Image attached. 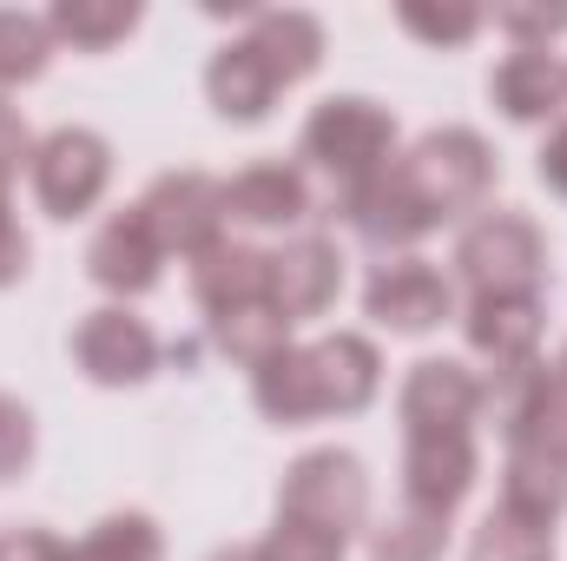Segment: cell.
<instances>
[{
  "label": "cell",
  "mask_w": 567,
  "mask_h": 561,
  "mask_svg": "<svg viewBox=\"0 0 567 561\" xmlns=\"http://www.w3.org/2000/svg\"><path fill=\"white\" fill-rule=\"evenodd\" d=\"M488 27L508 47H555L567 33V0H508V7L488 13Z\"/></svg>",
  "instance_id": "cell-31"
},
{
  "label": "cell",
  "mask_w": 567,
  "mask_h": 561,
  "mask_svg": "<svg viewBox=\"0 0 567 561\" xmlns=\"http://www.w3.org/2000/svg\"><path fill=\"white\" fill-rule=\"evenodd\" d=\"M140 212L152 225V238L165 245V258H178V265H192V258H205L212 245L231 238L225 232V178H212L198 165L158 172L140 192Z\"/></svg>",
  "instance_id": "cell-7"
},
{
  "label": "cell",
  "mask_w": 567,
  "mask_h": 561,
  "mask_svg": "<svg viewBox=\"0 0 567 561\" xmlns=\"http://www.w3.org/2000/svg\"><path fill=\"white\" fill-rule=\"evenodd\" d=\"M462 561H555V529H548V522H528V516H515V509L495 502V509L468 529Z\"/></svg>",
  "instance_id": "cell-27"
},
{
  "label": "cell",
  "mask_w": 567,
  "mask_h": 561,
  "mask_svg": "<svg viewBox=\"0 0 567 561\" xmlns=\"http://www.w3.org/2000/svg\"><path fill=\"white\" fill-rule=\"evenodd\" d=\"M284 93H290L284 73L245 40V33H231V40L212 47V60H205V106H212L225 126H265V120L278 113Z\"/></svg>",
  "instance_id": "cell-18"
},
{
  "label": "cell",
  "mask_w": 567,
  "mask_h": 561,
  "mask_svg": "<svg viewBox=\"0 0 567 561\" xmlns=\"http://www.w3.org/2000/svg\"><path fill=\"white\" fill-rule=\"evenodd\" d=\"M449 278L462 297H515V290H548V232L522 205H482L468 225H455Z\"/></svg>",
  "instance_id": "cell-2"
},
{
  "label": "cell",
  "mask_w": 567,
  "mask_h": 561,
  "mask_svg": "<svg viewBox=\"0 0 567 561\" xmlns=\"http://www.w3.org/2000/svg\"><path fill=\"white\" fill-rule=\"evenodd\" d=\"M462 344L475 364H488V377L522 370L542 357L548 337V297L542 290H515V297H462Z\"/></svg>",
  "instance_id": "cell-14"
},
{
  "label": "cell",
  "mask_w": 567,
  "mask_h": 561,
  "mask_svg": "<svg viewBox=\"0 0 567 561\" xmlns=\"http://www.w3.org/2000/svg\"><path fill=\"white\" fill-rule=\"evenodd\" d=\"M66 350H73V370H80L93 390H140V384L158 377V364H165L158 330L145 324L133 304H100V310H86V317L73 324Z\"/></svg>",
  "instance_id": "cell-8"
},
{
  "label": "cell",
  "mask_w": 567,
  "mask_h": 561,
  "mask_svg": "<svg viewBox=\"0 0 567 561\" xmlns=\"http://www.w3.org/2000/svg\"><path fill=\"white\" fill-rule=\"evenodd\" d=\"M337 218H343V225H350V238H357V245H370L377 258H410L429 232H442V225H435V212L423 205V192L410 185V172H403L396 159H390L383 172H370L363 185L337 192Z\"/></svg>",
  "instance_id": "cell-10"
},
{
  "label": "cell",
  "mask_w": 567,
  "mask_h": 561,
  "mask_svg": "<svg viewBox=\"0 0 567 561\" xmlns=\"http://www.w3.org/2000/svg\"><path fill=\"white\" fill-rule=\"evenodd\" d=\"M192 284V304L212 317H231V310H251V304H271V245H251V238H225L212 245L205 258L185 265Z\"/></svg>",
  "instance_id": "cell-20"
},
{
  "label": "cell",
  "mask_w": 567,
  "mask_h": 561,
  "mask_svg": "<svg viewBox=\"0 0 567 561\" xmlns=\"http://www.w3.org/2000/svg\"><path fill=\"white\" fill-rule=\"evenodd\" d=\"M535 178H542L555 198H567V120L548 126V140H542V152H535Z\"/></svg>",
  "instance_id": "cell-36"
},
{
  "label": "cell",
  "mask_w": 567,
  "mask_h": 561,
  "mask_svg": "<svg viewBox=\"0 0 567 561\" xmlns=\"http://www.w3.org/2000/svg\"><path fill=\"white\" fill-rule=\"evenodd\" d=\"M27 272H33V238H27L20 212L7 205V212H0V290L27 284Z\"/></svg>",
  "instance_id": "cell-34"
},
{
  "label": "cell",
  "mask_w": 567,
  "mask_h": 561,
  "mask_svg": "<svg viewBox=\"0 0 567 561\" xmlns=\"http://www.w3.org/2000/svg\"><path fill=\"white\" fill-rule=\"evenodd\" d=\"M165 245L152 238V225H145L140 198L133 205H120V212H106L100 225H93V238H86V278L106 290V304H140L152 297L158 284H165Z\"/></svg>",
  "instance_id": "cell-13"
},
{
  "label": "cell",
  "mask_w": 567,
  "mask_h": 561,
  "mask_svg": "<svg viewBox=\"0 0 567 561\" xmlns=\"http://www.w3.org/2000/svg\"><path fill=\"white\" fill-rule=\"evenodd\" d=\"M555 422H561V436H567V384H555Z\"/></svg>",
  "instance_id": "cell-38"
},
{
  "label": "cell",
  "mask_w": 567,
  "mask_h": 561,
  "mask_svg": "<svg viewBox=\"0 0 567 561\" xmlns=\"http://www.w3.org/2000/svg\"><path fill=\"white\" fill-rule=\"evenodd\" d=\"M53 53H60V47H53L47 13L0 7V100H7V93H20V86H33V80H47Z\"/></svg>",
  "instance_id": "cell-26"
},
{
  "label": "cell",
  "mask_w": 567,
  "mask_h": 561,
  "mask_svg": "<svg viewBox=\"0 0 567 561\" xmlns=\"http://www.w3.org/2000/svg\"><path fill=\"white\" fill-rule=\"evenodd\" d=\"M396 152H403V126H396V113H390L383 100H370V93H330V100H317V106L303 113V126H297V165L317 172V178H330L337 192L363 185V178L383 172Z\"/></svg>",
  "instance_id": "cell-1"
},
{
  "label": "cell",
  "mask_w": 567,
  "mask_h": 561,
  "mask_svg": "<svg viewBox=\"0 0 567 561\" xmlns=\"http://www.w3.org/2000/svg\"><path fill=\"white\" fill-rule=\"evenodd\" d=\"M548 370H555V384H567V344L555 350V364H548Z\"/></svg>",
  "instance_id": "cell-39"
},
{
  "label": "cell",
  "mask_w": 567,
  "mask_h": 561,
  "mask_svg": "<svg viewBox=\"0 0 567 561\" xmlns=\"http://www.w3.org/2000/svg\"><path fill=\"white\" fill-rule=\"evenodd\" d=\"M488 100L508 126H555L567 120V60L555 47H508L488 73Z\"/></svg>",
  "instance_id": "cell-19"
},
{
  "label": "cell",
  "mask_w": 567,
  "mask_h": 561,
  "mask_svg": "<svg viewBox=\"0 0 567 561\" xmlns=\"http://www.w3.org/2000/svg\"><path fill=\"white\" fill-rule=\"evenodd\" d=\"M363 317L390 337H435L442 324L462 317V290L442 265H429L423 252L377 258L370 278H363Z\"/></svg>",
  "instance_id": "cell-6"
},
{
  "label": "cell",
  "mask_w": 567,
  "mask_h": 561,
  "mask_svg": "<svg viewBox=\"0 0 567 561\" xmlns=\"http://www.w3.org/2000/svg\"><path fill=\"white\" fill-rule=\"evenodd\" d=\"M0 561H66V536H53V529H13V536H0Z\"/></svg>",
  "instance_id": "cell-35"
},
{
  "label": "cell",
  "mask_w": 567,
  "mask_h": 561,
  "mask_svg": "<svg viewBox=\"0 0 567 561\" xmlns=\"http://www.w3.org/2000/svg\"><path fill=\"white\" fill-rule=\"evenodd\" d=\"M502 509L528 516V522H548L561 529L567 516V436L561 422H535V429H515L502 436Z\"/></svg>",
  "instance_id": "cell-11"
},
{
  "label": "cell",
  "mask_w": 567,
  "mask_h": 561,
  "mask_svg": "<svg viewBox=\"0 0 567 561\" xmlns=\"http://www.w3.org/2000/svg\"><path fill=\"white\" fill-rule=\"evenodd\" d=\"M337 297H343V252H337V238L297 232V238L271 245V310L290 330H303L323 310H337Z\"/></svg>",
  "instance_id": "cell-15"
},
{
  "label": "cell",
  "mask_w": 567,
  "mask_h": 561,
  "mask_svg": "<svg viewBox=\"0 0 567 561\" xmlns=\"http://www.w3.org/2000/svg\"><path fill=\"white\" fill-rule=\"evenodd\" d=\"M66 561H165V529L145 509H113L66 542Z\"/></svg>",
  "instance_id": "cell-25"
},
{
  "label": "cell",
  "mask_w": 567,
  "mask_h": 561,
  "mask_svg": "<svg viewBox=\"0 0 567 561\" xmlns=\"http://www.w3.org/2000/svg\"><path fill=\"white\" fill-rule=\"evenodd\" d=\"M396 27L410 33V40H423L429 53H455V47H468L482 27H488V13L482 7H468V0H403L396 7Z\"/></svg>",
  "instance_id": "cell-29"
},
{
  "label": "cell",
  "mask_w": 567,
  "mask_h": 561,
  "mask_svg": "<svg viewBox=\"0 0 567 561\" xmlns=\"http://www.w3.org/2000/svg\"><path fill=\"white\" fill-rule=\"evenodd\" d=\"M145 20L140 0H53L47 7V27H53V47H73V53H113L120 40H133Z\"/></svg>",
  "instance_id": "cell-23"
},
{
  "label": "cell",
  "mask_w": 567,
  "mask_h": 561,
  "mask_svg": "<svg viewBox=\"0 0 567 561\" xmlns=\"http://www.w3.org/2000/svg\"><path fill=\"white\" fill-rule=\"evenodd\" d=\"M251 404H258V417L271 422V429H310V422H323L317 417V384H310L303 344H284L271 364L251 370Z\"/></svg>",
  "instance_id": "cell-22"
},
{
  "label": "cell",
  "mask_w": 567,
  "mask_h": 561,
  "mask_svg": "<svg viewBox=\"0 0 567 561\" xmlns=\"http://www.w3.org/2000/svg\"><path fill=\"white\" fill-rule=\"evenodd\" d=\"M403 436H475L488 422V377L468 357H416L396 390Z\"/></svg>",
  "instance_id": "cell-9"
},
{
  "label": "cell",
  "mask_w": 567,
  "mask_h": 561,
  "mask_svg": "<svg viewBox=\"0 0 567 561\" xmlns=\"http://www.w3.org/2000/svg\"><path fill=\"white\" fill-rule=\"evenodd\" d=\"M449 536L455 522L449 516H429V509H390V516H370L363 529V561H442L449 555Z\"/></svg>",
  "instance_id": "cell-24"
},
{
  "label": "cell",
  "mask_w": 567,
  "mask_h": 561,
  "mask_svg": "<svg viewBox=\"0 0 567 561\" xmlns=\"http://www.w3.org/2000/svg\"><path fill=\"white\" fill-rule=\"evenodd\" d=\"M310 357V384H317V417H363L383 397V350L370 330H330L303 344Z\"/></svg>",
  "instance_id": "cell-17"
},
{
  "label": "cell",
  "mask_w": 567,
  "mask_h": 561,
  "mask_svg": "<svg viewBox=\"0 0 567 561\" xmlns=\"http://www.w3.org/2000/svg\"><path fill=\"white\" fill-rule=\"evenodd\" d=\"M278 516L357 542L370 529V462L343 442H317L290 456V469L278 476Z\"/></svg>",
  "instance_id": "cell-4"
},
{
  "label": "cell",
  "mask_w": 567,
  "mask_h": 561,
  "mask_svg": "<svg viewBox=\"0 0 567 561\" xmlns=\"http://www.w3.org/2000/svg\"><path fill=\"white\" fill-rule=\"evenodd\" d=\"M396 482H403V502L410 509H429V516H449L455 522V509L482 482V442L475 436H403Z\"/></svg>",
  "instance_id": "cell-16"
},
{
  "label": "cell",
  "mask_w": 567,
  "mask_h": 561,
  "mask_svg": "<svg viewBox=\"0 0 567 561\" xmlns=\"http://www.w3.org/2000/svg\"><path fill=\"white\" fill-rule=\"evenodd\" d=\"M258 561H350V536H330V529H310V522H290L278 516L258 542H251Z\"/></svg>",
  "instance_id": "cell-30"
},
{
  "label": "cell",
  "mask_w": 567,
  "mask_h": 561,
  "mask_svg": "<svg viewBox=\"0 0 567 561\" xmlns=\"http://www.w3.org/2000/svg\"><path fill=\"white\" fill-rule=\"evenodd\" d=\"M396 165L410 172V185L423 192V205L435 212V225H468L488 198H495V145L475 126H429L416 145L396 152Z\"/></svg>",
  "instance_id": "cell-3"
},
{
  "label": "cell",
  "mask_w": 567,
  "mask_h": 561,
  "mask_svg": "<svg viewBox=\"0 0 567 561\" xmlns=\"http://www.w3.org/2000/svg\"><path fill=\"white\" fill-rule=\"evenodd\" d=\"M310 212H317V192L297 159H251L245 172L225 178V232L231 238L297 232V225H310Z\"/></svg>",
  "instance_id": "cell-12"
},
{
  "label": "cell",
  "mask_w": 567,
  "mask_h": 561,
  "mask_svg": "<svg viewBox=\"0 0 567 561\" xmlns=\"http://www.w3.org/2000/svg\"><path fill=\"white\" fill-rule=\"evenodd\" d=\"M27 159H33V133H27L20 106H13V100H0V212L13 205V185H20Z\"/></svg>",
  "instance_id": "cell-33"
},
{
  "label": "cell",
  "mask_w": 567,
  "mask_h": 561,
  "mask_svg": "<svg viewBox=\"0 0 567 561\" xmlns=\"http://www.w3.org/2000/svg\"><path fill=\"white\" fill-rule=\"evenodd\" d=\"M27 192L40 205V218L53 225H80L106 205L113 192V145L93 126H53L33 140V159H27Z\"/></svg>",
  "instance_id": "cell-5"
},
{
  "label": "cell",
  "mask_w": 567,
  "mask_h": 561,
  "mask_svg": "<svg viewBox=\"0 0 567 561\" xmlns=\"http://www.w3.org/2000/svg\"><path fill=\"white\" fill-rule=\"evenodd\" d=\"M33 456H40V422L13 390H0V489L20 482L33 469Z\"/></svg>",
  "instance_id": "cell-32"
},
{
  "label": "cell",
  "mask_w": 567,
  "mask_h": 561,
  "mask_svg": "<svg viewBox=\"0 0 567 561\" xmlns=\"http://www.w3.org/2000/svg\"><path fill=\"white\" fill-rule=\"evenodd\" d=\"M205 561H258V555H251V542H245V549H218V555H205Z\"/></svg>",
  "instance_id": "cell-37"
},
{
  "label": "cell",
  "mask_w": 567,
  "mask_h": 561,
  "mask_svg": "<svg viewBox=\"0 0 567 561\" xmlns=\"http://www.w3.org/2000/svg\"><path fill=\"white\" fill-rule=\"evenodd\" d=\"M212 344H218V357H231L238 370H258V364H271L284 344H297V330L284 324L271 304H251V310H231V317H212Z\"/></svg>",
  "instance_id": "cell-28"
},
{
  "label": "cell",
  "mask_w": 567,
  "mask_h": 561,
  "mask_svg": "<svg viewBox=\"0 0 567 561\" xmlns=\"http://www.w3.org/2000/svg\"><path fill=\"white\" fill-rule=\"evenodd\" d=\"M245 40L278 67L284 86H303L323 67V47H330L323 20L310 7H245Z\"/></svg>",
  "instance_id": "cell-21"
}]
</instances>
